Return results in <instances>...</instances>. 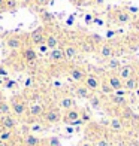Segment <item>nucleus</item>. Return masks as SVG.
<instances>
[{
  "label": "nucleus",
  "mask_w": 139,
  "mask_h": 146,
  "mask_svg": "<svg viewBox=\"0 0 139 146\" xmlns=\"http://www.w3.org/2000/svg\"><path fill=\"white\" fill-rule=\"evenodd\" d=\"M29 130H30L31 134H35V133H42V131H45V125L42 122H31Z\"/></svg>",
  "instance_id": "28"
},
{
  "label": "nucleus",
  "mask_w": 139,
  "mask_h": 146,
  "mask_svg": "<svg viewBox=\"0 0 139 146\" xmlns=\"http://www.w3.org/2000/svg\"><path fill=\"white\" fill-rule=\"evenodd\" d=\"M111 103L115 104V106H120V108H126V106H127V97L111 94Z\"/></svg>",
  "instance_id": "25"
},
{
  "label": "nucleus",
  "mask_w": 139,
  "mask_h": 146,
  "mask_svg": "<svg viewBox=\"0 0 139 146\" xmlns=\"http://www.w3.org/2000/svg\"><path fill=\"white\" fill-rule=\"evenodd\" d=\"M114 35H115V31H114V30H109V31H108V35H106V37L109 39V37H112V36H114Z\"/></svg>",
  "instance_id": "46"
},
{
  "label": "nucleus",
  "mask_w": 139,
  "mask_h": 146,
  "mask_svg": "<svg viewBox=\"0 0 139 146\" xmlns=\"http://www.w3.org/2000/svg\"><path fill=\"white\" fill-rule=\"evenodd\" d=\"M66 133H67V134H72V133H74V128H72V127H67V128H66Z\"/></svg>",
  "instance_id": "48"
},
{
  "label": "nucleus",
  "mask_w": 139,
  "mask_h": 146,
  "mask_svg": "<svg viewBox=\"0 0 139 146\" xmlns=\"http://www.w3.org/2000/svg\"><path fill=\"white\" fill-rule=\"evenodd\" d=\"M88 39L94 43L96 46H99V45H102L103 43V37L102 36H99V35H96V33H91V35L88 36Z\"/></svg>",
  "instance_id": "31"
},
{
  "label": "nucleus",
  "mask_w": 139,
  "mask_h": 146,
  "mask_svg": "<svg viewBox=\"0 0 139 146\" xmlns=\"http://www.w3.org/2000/svg\"><path fill=\"white\" fill-rule=\"evenodd\" d=\"M100 78H99L97 75H94V73H87V76H85V79H84V85L87 87L91 92L93 91H97L99 90V87H100Z\"/></svg>",
  "instance_id": "7"
},
{
  "label": "nucleus",
  "mask_w": 139,
  "mask_h": 146,
  "mask_svg": "<svg viewBox=\"0 0 139 146\" xmlns=\"http://www.w3.org/2000/svg\"><path fill=\"white\" fill-rule=\"evenodd\" d=\"M99 90H100V92H102V94H105V96H111V94H114V90H112V87L106 82V79L100 82V87H99Z\"/></svg>",
  "instance_id": "26"
},
{
  "label": "nucleus",
  "mask_w": 139,
  "mask_h": 146,
  "mask_svg": "<svg viewBox=\"0 0 139 146\" xmlns=\"http://www.w3.org/2000/svg\"><path fill=\"white\" fill-rule=\"evenodd\" d=\"M33 3L36 6H41V8H45V6H48L51 3V0H33Z\"/></svg>",
  "instance_id": "35"
},
{
  "label": "nucleus",
  "mask_w": 139,
  "mask_h": 146,
  "mask_svg": "<svg viewBox=\"0 0 139 146\" xmlns=\"http://www.w3.org/2000/svg\"><path fill=\"white\" fill-rule=\"evenodd\" d=\"M9 104H11V112L17 119L18 118H24L27 116V102L23 96H12L11 100H9Z\"/></svg>",
  "instance_id": "1"
},
{
  "label": "nucleus",
  "mask_w": 139,
  "mask_h": 146,
  "mask_svg": "<svg viewBox=\"0 0 139 146\" xmlns=\"http://www.w3.org/2000/svg\"><path fill=\"white\" fill-rule=\"evenodd\" d=\"M0 76H3V78L8 76V70H6L3 66H0Z\"/></svg>",
  "instance_id": "39"
},
{
  "label": "nucleus",
  "mask_w": 139,
  "mask_h": 146,
  "mask_svg": "<svg viewBox=\"0 0 139 146\" xmlns=\"http://www.w3.org/2000/svg\"><path fill=\"white\" fill-rule=\"evenodd\" d=\"M46 57H48V60L52 61V63H61V61L66 60L64 51H63V48H60V46H58V48H54V49H49Z\"/></svg>",
  "instance_id": "12"
},
{
  "label": "nucleus",
  "mask_w": 139,
  "mask_h": 146,
  "mask_svg": "<svg viewBox=\"0 0 139 146\" xmlns=\"http://www.w3.org/2000/svg\"><path fill=\"white\" fill-rule=\"evenodd\" d=\"M41 143H42L41 139L36 134H31V133H27L23 140V146H41Z\"/></svg>",
  "instance_id": "19"
},
{
  "label": "nucleus",
  "mask_w": 139,
  "mask_h": 146,
  "mask_svg": "<svg viewBox=\"0 0 139 146\" xmlns=\"http://www.w3.org/2000/svg\"><path fill=\"white\" fill-rule=\"evenodd\" d=\"M0 113H2V115L12 113V112H11V104H9V102H6L5 98L0 100Z\"/></svg>",
  "instance_id": "29"
},
{
  "label": "nucleus",
  "mask_w": 139,
  "mask_h": 146,
  "mask_svg": "<svg viewBox=\"0 0 139 146\" xmlns=\"http://www.w3.org/2000/svg\"><path fill=\"white\" fill-rule=\"evenodd\" d=\"M48 145L49 146H60V142H58L57 137H51L49 140H48Z\"/></svg>",
  "instance_id": "36"
},
{
  "label": "nucleus",
  "mask_w": 139,
  "mask_h": 146,
  "mask_svg": "<svg viewBox=\"0 0 139 146\" xmlns=\"http://www.w3.org/2000/svg\"><path fill=\"white\" fill-rule=\"evenodd\" d=\"M6 46L12 51H18L24 46V40H23V36L19 35H11L6 37Z\"/></svg>",
  "instance_id": "8"
},
{
  "label": "nucleus",
  "mask_w": 139,
  "mask_h": 146,
  "mask_svg": "<svg viewBox=\"0 0 139 146\" xmlns=\"http://www.w3.org/2000/svg\"><path fill=\"white\" fill-rule=\"evenodd\" d=\"M112 19H114V23L120 24V25H124V24H129V23L132 21V15L129 14L127 11H123V9H120V11H117L115 14H114Z\"/></svg>",
  "instance_id": "13"
},
{
  "label": "nucleus",
  "mask_w": 139,
  "mask_h": 146,
  "mask_svg": "<svg viewBox=\"0 0 139 146\" xmlns=\"http://www.w3.org/2000/svg\"><path fill=\"white\" fill-rule=\"evenodd\" d=\"M118 76H120L121 81H126V79H129L132 76H135V66L132 64H126V66H121L120 69H118Z\"/></svg>",
  "instance_id": "17"
},
{
  "label": "nucleus",
  "mask_w": 139,
  "mask_h": 146,
  "mask_svg": "<svg viewBox=\"0 0 139 146\" xmlns=\"http://www.w3.org/2000/svg\"><path fill=\"white\" fill-rule=\"evenodd\" d=\"M67 75L69 78L72 79V81H75L78 84H82L85 76H87V72H85L82 67H78V66H74V67H70L67 70Z\"/></svg>",
  "instance_id": "6"
},
{
  "label": "nucleus",
  "mask_w": 139,
  "mask_h": 146,
  "mask_svg": "<svg viewBox=\"0 0 139 146\" xmlns=\"http://www.w3.org/2000/svg\"><path fill=\"white\" fill-rule=\"evenodd\" d=\"M106 67H108L109 70H118V69L121 67V63H120V60H118V58L111 57V58L108 60V63H106Z\"/></svg>",
  "instance_id": "27"
},
{
  "label": "nucleus",
  "mask_w": 139,
  "mask_h": 146,
  "mask_svg": "<svg viewBox=\"0 0 139 146\" xmlns=\"http://www.w3.org/2000/svg\"><path fill=\"white\" fill-rule=\"evenodd\" d=\"M61 110L58 109V108H46L45 112H43V115L41 116V119L45 122V124H48V125H52V124H58L61 121Z\"/></svg>",
  "instance_id": "2"
},
{
  "label": "nucleus",
  "mask_w": 139,
  "mask_h": 146,
  "mask_svg": "<svg viewBox=\"0 0 139 146\" xmlns=\"http://www.w3.org/2000/svg\"><path fill=\"white\" fill-rule=\"evenodd\" d=\"M6 11V0H0V12Z\"/></svg>",
  "instance_id": "41"
},
{
  "label": "nucleus",
  "mask_w": 139,
  "mask_h": 146,
  "mask_svg": "<svg viewBox=\"0 0 139 146\" xmlns=\"http://www.w3.org/2000/svg\"><path fill=\"white\" fill-rule=\"evenodd\" d=\"M45 45L48 46V49L58 48V45H60V37H58V35H55V33H49V31H46Z\"/></svg>",
  "instance_id": "18"
},
{
  "label": "nucleus",
  "mask_w": 139,
  "mask_h": 146,
  "mask_svg": "<svg viewBox=\"0 0 139 146\" xmlns=\"http://www.w3.org/2000/svg\"><path fill=\"white\" fill-rule=\"evenodd\" d=\"M6 87H8V88H12V87H15V82H6Z\"/></svg>",
  "instance_id": "47"
},
{
  "label": "nucleus",
  "mask_w": 139,
  "mask_h": 146,
  "mask_svg": "<svg viewBox=\"0 0 139 146\" xmlns=\"http://www.w3.org/2000/svg\"><path fill=\"white\" fill-rule=\"evenodd\" d=\"M18 125V119L9 113V115H2L0 116V128H6V130H12L14 131Z\"/></svg>",
  "instance_id": "5"
},
{
  "label": "nucleus",
  "mask_w": 139,
  "mask_h": 146,
  "mask_svg": "<svg viewBox=\"0 0 139 146\" xmlns=\"http://www.w3.org/2000/svg\"><path fill=\"white\" fill-rule=\"evenodd\" d=\"M75 94L79 97V98H90V96H91V91L85 87L84 84H78L76 87H75Z\"/></svg>",
  "instance_id": "22"
},
{
  "label": "nucleus",
  "mask_w": 139,
  "mask_h": 146,
  "mask_svg": "<svg viewBox=\"0 0 139 146\" xmlns=\"http://www.w3.org/2000/svg\"><path fill=\"white\" fill-rule=\"evenodd\" d=\"M78 48L79 52H84V54H91V52H96L97 51V46L93 43L88 37H85L84 40H81L78 43Z\"/></svg>",
  "instance_id": "15"
},
{
  "label": "nucleus",
  "mask_w": 139,
  "mask_h": 146,
  "mask_svg": "<svg viewBox=\"0 0 139 146\" xmlns=\"http://www.w3.org/2000/svg\"><path fill=\"white\" fill-rule=\"evenodd\" d=\"M108 125H109V128L112 130V131H121L123 128H124V124H123V121H121V118H118V116H114V118H111L109 119V122H108Z\"/></svg>",
  "instance_id": "23"
},
{
  "label": "nucleus",
  "mask_w": 139,
  "mask_h": 146,
  "mask_svg": "<svg viewBox=\"0 0 139 146\" xmlns=\"http://www.w3.org/2000/svg\"><path fill=\"white\" fill-rule=\"evenodd\" d=\"M45 106L42 103H39V102H35V103H31L27 106V116L31 118V119H39L42 115H43V112H45Z\"/></svg>",
  "instance_id": "4"
},
{
  "label": "nucleus",
  "mask_w": 139,
  "mask_h": 146,
  "mask_svg": "<svg viewBox=\"0 0 139 146\" xmlns=\"http://www.w3.org/2000/svg\"><path fill=\"white\" fill-rule=\"evenodd\" d=\"M36 48H37L39 51H41L42 54H48V51H49V49H48V46H46L45 43H43V45H39V46H36Z\"/></svg>",
  "instance_id": "38"
},
{
  "label": "nucleus",
  "mask_w": 139,
  "mask_h": 146,
  "mask_svg": "<svg viewBox=\"0 0 139 146\" xmlns=\"http://www.w3.org/2000/svg\"><path fill=\"white\" fill-rule=\"evenodd\" d=\"M45 37H46V29L45 27H37L36 30H33L29 35V42L33 46H39L45 43Z\"/></svg>",
  "instance_id": "3"
},
{
  "label": "nucleus",
  "mask_w": 139,
  "mask_h": 146,
  "mask_svg": "<svg viewBox=\"0 0 139 146\" xmlns=\"http://www.w3.org/2000/svg\"><path fill=\"white\" fill-rule=\"evenodd\" d=\"M135 76L139 79V64L136 66V67H135Z\"/></svg>",
  "instance_id": "45"
},
{
  "label": "nucleus",
  "mask_w": 139,
  "mask_h": 146,
  "mask_svg": "<svg viewBox=\"0 0 139 146\" xmlns=\"http://www.w3.org/2000/svg\"><path fill=\"white\" fill-rule=\"evenodd\" d=\"M81 118V110L76 109V108H72V109H67V110H64V113L61 116V121L64 124H67L70 125L74 121H76V119Z\"/></svg>",
  "instance_id": "9"
},
{
  "label": "nucleus",
  "mask_w": 139,
  "mask_h": 146,
  "mask_svg": "<svg viewBox=\"0 0 139 146\" xmlns=\"http://www.w3.org/2000/svg\"><path fill=\"white\" fill-rule=\"evenodd\" d=\"M78 146H93L90 142H81V143H78Z\"/></svg>",
  "instance_id": "44"
},
{
  "label": "nucleus",
  "mask_w": 139,
  "mask_h": 146,
  "mask_svg": "<svg viewBox=\"0 0 139 146\" xmlns=\"http://www.w3.org/2000/svg\"><path fill=\"white\" fill-rule=\"evenodd\" d=\"M114 94H115V96H121V97H126V96L129 94V92L126 91L124 88H121V90H115V91H114Z\"/></svg>",
  "instance_id": "37"
},
{
  "label": "nucleus",
  "mask_w": 139,
  "mask_h": 146,
  "mask_svg": "<svg viewBox=\"0 0 139 146\" xmlns=\"http://www.w3.org/2000/svg\"><path fill=\"white\" fill-rule=\"evenodd\" d=\"M88 102H90V104H91V108H94V109H99V108L102 106L100 97H99V96H94V94H91V96H90Z\"/></svg>",
  "instance_id": "30"
},
{
  "label": "nucleus",
  "mask_w": 139,
  "mask_h": 146,
  "mask_svg": "<svg viewBox=\"0 0 139 146\" xmlns=\"http://www.w3.org/2000/svg\"><path fill=\"white\" fill-rule=\"evenodd\" d=\"M41 17H42V21H45L46 24H51L52 21H54V17H52L51 14H49V12H42V14H41Z\"/></svg>",
  "instance_id": "32"
},
{
  "label": "nucleus",
  "mask_w": 139,
  "mask_h": 146,
  "mask_svg": "<svg viewBox=\"0 0 139 146\" xmlns=\"http://www.w3.org/2000/svg\"><path fill=\"white\" fill-rule=\"evenodd\" d=\"M63 51H64L66 60H75L79 55V48H78V45H75V43H66L63 46Z\"/></svg>",
  "instance_id": "14"
},
{
  "label": "nucleus",
  "mask_w": 139,
  "mask_h": 146,
  "mask_svg": "<svg viewBox=\"0 0 139 146\" xmlns=\"http://www.w3.org/2000/svg\"><path fill=\"white\" fill-rule=\"evenodd\" d=\"M97 52H99V55H100V58H103V60H109L111 57H114L115 49H114V46H112L111 43L103 42L102 45H99Z\"/></svg>",
  "instance_id": "10"
},
{
  "label": "nucleus",
  "mask_w": 139,
  "mask_h": 146,
  "mask_svg": "<svg viewBox=\"0 0 139 146\" xmlns=\"http://www.w3.org/2000/svg\"><path fill=\"white\" fill-rule=\"evenodd\" d=\"M106 82L111 85L114 91L123 88V81L120 79V76H118V75H115V73H112V75H109V76L106 78Z\"/></svg>",
  "instance_id": "21"
},
{
  "label": "nucleus",
  "mask_w": 139,
  "mask_h": 146,
  "mask_svg": "<svg viewBox=\"0 0 139 146\" xmlns=\"http://www.w3.org/2000/svg\"><path fill=\"white\" fill-rule=\"evenodd\" d=\"M21 57L25 63H35L37 58V51L33 46H23L21 48Z\"/></svg>",
  "instance_id": "11"
},
{
  "label": "nucleus",
  "mask_w": 139,
  "mask_h": 146,
  "mask_svg": "<svg viewBox=\"0 0 139 146\" xmlns=\"http://www.w3.org/2000/svg\"><path fill=\"white\" fill-rule=\"evenodd\" d=\"M93 146H109V143H108L106 139L100 137V139H97V140H96L94 143H93Z\"/></svg>",
  "instance_id": "33"
},
{
  "label": "nucleus",
  "mask_w": 139,
  "mask_h": 146,
  "mask_svg": "<svg viewBox=\"0 0 139 146\" xmlns=\"http://www.w3.org/2000/svg\"><path fill=\"white\" fill-rule=\"evenodd\" d=\"M69 2H70L72 5H76V6H78V5H82V0H69Z\"/></svg>",
  "instance_id": "43"
},
{
  "label": "nucleus",
  "mask_w": 139,
  "mask_h": 146,
  "mask_svg": "<svg viewBox=\"0 0 139 146\" xmlns=\"http://www.w3.org/2000/svg\"><path fill=\"white\" fill-rule=\"evenodd\" d=\"M88 2H93V0H82V3H88Z\"/></svg>",
  "instance_id": "49"
},
{
  "label": "nucleus",
  "mask_w": 139,
  "mask_h": 146,
  "mask_svg": "<svg viewBox=\"0 0 139 146\" xmlns=\"http://www.w3.org/2000/svg\"><path fill=\"white\" fill-rule=\"evenodd\" d=\"M2 98H3V97H2V96H0V100H2Z\"/></svg>",
  "instance_id": "50"
},
{
  "label": "nucleus",
  "mask_w": 139,
  "mask_h": 146,
  "mask_svg": "<svg viewBox=\"0 0 139 146\" xmlns=\"http://www.w3.org/2000/svg\"><path fill=\"white\" fill-rule=\"evenodd\" d=\"M93 19H94V18H93V15H90V14L85 15V23H87V24H91Z\"/></svg>",
  "instance_id": "42"
},
{
  "label": "nucleus",
  "mask_w": 139,
  "mask_h": 146,
  "mask_svg": "<svg viewBox=\"0 0 139 146\" xmlns=\"http://www.w3.org/2000/svg\"><path fill=\"white\" fill-rule=\"evenodd\" d=\"M17 8L15 0H6V11H14Z\"/></svg>",
  "instance_id": "34"
},
{
  "label": "nucleus",
  "mask_w": 139,
  "mask_h": 146,
  "mask_svg": "<svg viewBox=\"0 0 139 146\" xmlns=\"http://www.w3.org/2000/svg\"><path fill=\"white\" fill-rule=\"evenodd\" d=\"M14 131L12 130H6V128H0V142L3 143H8V142H12L14 139Z\"/></svg>",
  "instance_id": "24"
},
{
  "label": "nucleus",
  "mask_w": 139,
  "mask_h": 146,
  "mask_svg": "<svg viewBox=\"0 0 139 146\" xmlns=\"http://www.w3.org/2000/svg\"><path fill=\"white\" fill-rule=\"evenodd\" d=\"M75 98L74 97H70V96H63L58 98V103H57V108L58 109H63V110H67V109H72V108H75Z\"/></svg>",
  "instance_id": "16"
},
{
  "label": "nucleus",
  "mask_w": 139,
  "mask_h": 146,
  "mask_svg": "<svg viewBox=\"0 0 139 146\" xmlns=\"http://www.w3.org/2000/svg\"><path fill=\"white\" fill-rule=\"evenodd\" d=\"M126 9H127L129 14H136L138 12V8H135V6H129V8H126Z\"/></svg>",
  "instance_id": "40"
},
{
  "label": "nucleus",
  "mask_w": 139,
  "mask_h": 146,
  "mask_svg": "<svg viewBox=\"0 0 139 146\" xmlns=\"http://www.w3.org/2000/svg\"><path fill=\"white\" fill-rule=\"evenodd\" d=\"M139 85V79L136 76H132L129 79H126V81H123V88L127 91V92H132V91H136Z\"/></svg>",
  "instance_id": "20"
}]
</instances>
